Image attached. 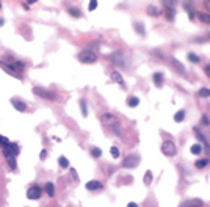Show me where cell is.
I'll list each match as a JSON object with an SVG mask.
<instances>
[{"instance_id": "obj_19", "label": "cell", "mask_w": 210, "mask_h": 207, "mask_svg": "<svg viewBox=\"0 0 210 207\" xmlns=\"http://www.w3.org/2000/svg\"><path fill=\"white\" fill-rule=\"evenodd\" d=\"M143 181H144V185H151V182H152V172L151 171H146Z\"/></svg>"}, {"instance_id": "obj_39", "label": "cell", "mask_w": 210, "mask_h": 207, "mask_svg": "<svg viewBox=\"0 0 210 207\" xmlns=\"http://www.w3.org/2000/svg\"><path fill=\"white\" fill-rule=\"evenodd\" d=\"M202 124H208V118H207V116H202Z\"/></svg>"}, {"instance_id": "obj_16", "label": "cell", "mask_w": 210, "mask_h": 207, "mask_svg": "<svg viewBox=\"0 0 210 207\" xmlns=\"http://www.w3.org/2000/svg\"><path fill=\"white\" fill-rule=\"evenodd\" d=\"M5 149H8L10 152H11V154H14V155L19 154V146H17L16 143H10V144H8V148H5Z\"/></svg>"}, {"instance_id": "obj_20", "label": "cell", "mask_w": 210, "mask_h": 207, "mask_svg": "<svg viewBox=\"0 0 210 207\" xmlns=\"http://www.w3.org/2000/svg\"><path fill=\"white\" fill-rule=\"evenodd\" d=\"M58 163H60L61 168H68V166H69V162H68L66 157H60V158H58Z\"/></svg>"}, {"instance_id": "obj_22", "label": "cell", "mask_w": 210, "mask_h": 207, "mask_svg": "<svg viewBox=\"0 0 210 207\" xmlns=\"http://www.w3.org/2000/svg\"><path fill=\"white\" fill-rule=\"evenodd\" d=\"M127 104H129V107H136L138 104H140V99L138 98H129Z\"/></svg>"}, {"instance_id": "obj_24", "label": "cell", "mask_w": 210, "mask_h": 207, "mask_svg": "<svg viewBox=\"0 0 210 207\" xmlns=\"http://www.w3.org/2000/svg\"><path fill=\"white\" fill-rule=\"evenodd\" d=\"M91 155H93V157H100L102 155V151L99 149V148H91Z\"/></svg>"}, {"instance_id": "obj_30", "label": "cell", "mask_w": 210, "mask_h": 207, "mask_svg": "<svg viewBox=\"0 0 210 207\" xmlns=\"http://www.w3.org/2000/svg\"><path fill=\"white\" fill-rule=\"evenodd\" d=\"M97 8V2H96V0H91V2H89V6H88V10L89 11H94Z\"/></svg>"}, {"instance_id": "obj_34", "label": "cell", "mask_w": 210, "mask_h": 207, "mask_svg": "<svg viewBox=\"0 0 210 207\" xmlns=\"http://www.w3.org/2000/svg\"><path fill=\"white\" fill-rule=\"evenodd\" d=\"M166 17H168V20H172V17H174V13H172V10H170V8L166 10Z\"/></svg>"}, {"instance_id": "obj_33", "label": "cell", "mask_w": 210, "mask_h": 207, "mask_svg": "<svg viewBox=\"0 0 210 207\" xmlns=\"http://www.w3.org/2000/svg\"><path fill=\"white\" fill-rule=\"evenodd\" d=\"M194 135H196V136H198V138H199V140H201L202 143H204V144H206V138H204V136H202V134L199 132V130H196V129H194Z\"/></svg>"}, {"instance_id": "obj_28", "label": "cell", "mask_w": 210, "mask_h": 207, "mask_svg": "<svg viewBox=\"0 0 210 207\" xmlns=\"http://www.w3.org/2000/svg\"><path fill=\"white\" fill-rule=\"evenodd\" d=\"M110 152H111V155H113L115 158H118V157H119V149H118V148H115V146L110 149Z\"/></svg>"}, {"instance_id": "obj_42", "label": "cell", "mask_w": 210, "mask_h": 207, "mask_svg": "<svg viewBox=\"0 0 210 207\" xmlns=\"http://www.w3.org/2000/svg\"><path fill=\"white\" fill-rule=\"evenodd\" d=\"M3 24H5V20H3V19H2V17H0V27H2V25H3Z\"/></svg>"}, {"instance_id": "obj_1", "label": "cell", "mask_w": 210, "mask_h": 207, "mask_svg": "<svg viewBox=\"0 0 210 207\" xmlns=\"http://www.w3.org/2000/svg\"><path fill=\"white\" fill-rule=\"evenodd\" d=\"M100 121H102V124L105 127H111V129H115L116 130V134L119 135V130H118L116 127H118V124H119V121H118L113 115H108V113H105V115H102V118H100Z\"/></svg>"}, {"instance_id": "obj_25", "label": "cell", "mask_w": 210, "mask_h": 207, "mask_svg": "<svg viewBox=\"0 0 210 207\" xmlns=\"http://www.w3.org/2000/svg\"><path fill=\"white\" fill-rule=\"evenodd\" d=\"M188 60H190L191 63H199V60H201V58H199L196 53H188Z\"/></svg>"}, {"instance_id": "obj_40", "label": "cell", "mask_w": 210, "mask_h": 207, "mask_svg": "<svg viewBox=\"0 0 210 207\" xmlns=\"http://www.w3.org/2000/svg\"><path fill=\"white\" fill-rule=\"evenodd\" d=\"M127 207H138V204H135V202H129Z\"/></svg>"}, {"instance_id": "obj_14", "label": "cell", "mask_w": 210, "mask_h": 207, "mask_svg": "<svg viewBox=\"0 0 210 207\" xmlns=\"http://www.w3.org/2000/svg\"><path fill=\"white\" fill-rule=\"evenodd\" d=\"M154 82H155V86L162 88V85H163V75L160 72H155V74H154Z\"/></svg>"}, {"instance_id": "obj_23", "label": "cell", "mask_w": 210, "mask_h": 207, "mask_svg": "<svg viewBox=\"0 0 210 207\" xmlns=\"http://www.w3.org/2000/svg\"><path fill=\"white\" fill-rule=\"evenodd\" d=\"M68 11H69V14H72L74 17H80V16H82V13L77 10V8H72V6H71V8H69Z\"/></svg>"}, {"instance_id": "obj_3", "label": "cell", "mask_w": 210, "mask_h": 207, "mask_svg": "<svg viewBox=\"0 0 210 207\" xmlns=\"http://www.w3.org/2000/svg\"><path fill=\"white\" fill-rule=\"evenodd\" d=\"M33 93L38 94L39 98H43V99H49V100H55V99H57V96H55L52 91L44 89V88H41V86H34L33 88Z\"/></svg>"}, {"instance_id": "obj_26", "label": "cell", "mask_w": 210, "mask_h": 207, "mask_svg": "<svg viewBox=\"0 0 210 207\" xmlns=\"http://www.w3.org/2000/svg\"><path fill=\"white\" fill-rule=\"evenodd\" d=\"M8 144H10L8 138H5V136H2V135H0V146H3V148H8Z\"/></svg>"}, {"instance_id": "obj_37", "label": "cell", "mask_w": 210, "mask_h": 207, "mask_svg": "<svg viewBox=\"0 0 210 207\" xmlns=\"http://www.w3.org/2000/svg\"><path fill=\"white\" fill-rule=\"evenodd\" d=\"M71 174H72V177H74V181H79V176H77V172H75L74 168H71Z\"/></svg>"}, {"instance_id": "obj_2", "label": "cell", "mask_w": 210, "mask_h": 207, "mask_svg": "<svg viewBox=\"0 0 210 207\" xmlns=\"http://www.w3.org/2000/svg\"><path fill=\"white\" fill-rule=\"evenodd\" d=\"M96 60H97V55L91 50H83L79 53V61H82L85 64H93L96 63Z\"/></svg>"}, {"instance_id": "obj_4", "label": "cell", "mask_w": 210, "mask_h": 207, "mask_svg": "<svg viewBox=\"0 0 210 207\" xmlns=\"http://www.w3.org/2000/svg\"><path fill=\"white\" fill-rule=\"evenodd\" d=\"M138 163H140V157L136 154H130V155H127L122 160V166L124 168H134V166H136Z\"/></svg>"}, {"instance_id": "obj_10", "label": "cell", "mask_w": 210, "mask_h": 207, "mask_svg": "<svg viewBox=\"0 0 210 207\" xmlns=\"http://www.w3.org/2000/svg\"><path fill=\"white\" fill-rule=\"evenodd\" d=\"M11 104L14 105V108L16 110H19V112H25V108H27V105H25V102H22V100H19V99H11Z\"/></svg>"}, {"instance_id": "obj_32", "label": "cell", "mask_w": 210, "mask_h": 207, "mask_svg": "<svg viewBox=\"0 0 210 207\" xmlns=\"http://www.w3.org/2000/svg\"><path fill=\"white\" fill-rule=\"evenodd\" d=\"M135 27H136V30H138V33H140V34H144V28H143V24L136 22V24H135Z\"/></svg>"}, {"instance_id": "obj_18", "label": "cell", "mask_w": 210, "mask_h": 207, "mask_svg": "<svg viewBox=\"0 0 210 207\" xmlns=\"http://www.w3.org/2000/svg\"><path fill=\"white\" fill-rule=\"evenodd\" d=\"M171 63H172L174 66H176V69H177V71H179V72H184V71H185V68H184V64H182V63H179V61H177L176 58H171Z\"/></svg>"}, {"instance_id": "obj_29", "label": "cell", "mask_w": 210, "mask_h": 207, "mask_svg": "<svg viewBox=\"0 0 210 207\" xmlns=\"http://www.w3.org/2000/svg\"><path fill=\"white\" fill-rule=\"evenodd\" d=\"M80 107H82V113H83V116H86V115H88V110H86V104H85V100H82V102H80Z\"/></svg>"}, {"instance_id": "obj_12", "label": "cell", "mask_w": 210, "mask_h": 207, "mask_svg": "<svg viewBox=\"0 0 210 207\" xmlns=\"http://www.w3.org/2000/svg\"><path fill=\"white\" fill-rule=\"evenodd\" d=\"M102 188V184L99 182V181H89L88 184H86V190H100Z\"/></svg>"}, {"instance_id": "obj_11", "label": "cell", "mask_w": 210, "mask_h": 207, "mask_svg": "<svg viewBox=\"0 0 210 207\" xmlns=\"http://www.w3.org/2000/svg\"><path fill=\"white\" fill-rule=\"evenodd\" d=\"M111 79H113V80L116 82V83H119L122 88H125V83H124V79H122V75H121L119 72H118V71H113V72H111Z\"/></svg>"}, {"instance_id": "obj_36", "label": "cell", "mask_w": 210, "mask_h": 207, "mask_svg": "<svg viewBox=\"0 0 210 207\" xmlns=\"http://www.w3.org/2000/svg\"><path fill=\"white\" fill-rule=\"evenodd\" d=\"M46 157H47V152L43 149V151H41V154H39V158H41V160H46Z\"/></svg>"}, {"instance_id": "obj_31", "label": "cell", "mask_w": 210, "mask_h": 207, "mask_svg": "<svg viewBox=\"0 0 210 207\" xmlns=\"http://www.w3.org/2000/svg\"><path fill=\"white\" fill-rule=\"evenodd\" d=\"M208 94H210V91H208L207 88H202L201 91H199V96H201V98H207Z\"/></svg>"}, {"instance_id": "obj_7", "label": "cell", "mask_w": 210, "mask_h": 207, "mask_svg": "<svg viewBox=\"0 0 210 207\" xmlns=\"http://www.w3.org/2000/svg\"><path fill=\"white\" fill-rule=\"evenodd\" d=\"M3 155H5V158H6V162H8V165H10V168H11V170H16V155L11 154L10 151L5 149V148H3Z\"/></svg>"}, {"instance_id": "obj_9", "label": "cell", "mask_w": 210, "mask_h": 207, "mask_svg": "<svg viewBox=\"0 0 210 207\" xmlns=\"http://www.w3.org/2000/svg\"><path fill=\"white\" fill-rule=\"evenodd\" d=\"M204 202L201 199H188V201H184L180 207H202Z\"/></svg>"}, {"instance_id": "obj_5", "label": "cell", "mask_w": 210, "mask_h": 207, "mask_svg": "<svg viewBox=\"0 0 210 207\" xmlns=\"http://www.w3.org/2000/svg\"><path fill=\"white\" fill-rule=\"evenodd\" d=\"M176 144H174L172 141H165L163 144H162V152L165 154V155H174L176 154Z\"/></svg>"}, {"instance_id": "obj_41", "label": "cell", "mask_w": 210, "mask_h": 207, "mask_svg": "<svg viewBox=\"0 0 210 207\" xmlns=\"http://www.w3.org/2000/svg\"><path fill=\"white\" fill-rule=\"evenodd\" d=\"M206 74L210 75V66H206Z\"/></svg>"}, {"instance_id": "obj_38", "label": "cell", "mask_w": 210, "mask_h": 207, "mask_svg": "<svg viewBox=\"0 0 210 207\" xmlns=\"http://www.w3.org/2000/svg\"><path fill=\"white\" fill-rule=\"evenodd\" d=\"M201 19H202V22H208V17L206 14H201Z\"/></svg>"}, {"instance_id": "obj_15", "label": "cell", "mask_w": 210, "mask_h": 207, "mask_svg": "<svg viewBox=\"0 0 210 207\" xmlns=\"http://www.w3.org/2000/svg\"><path fill=\"white\" fill-rule=\"evenodd\" d=\"M44 190H46V193H47L49 196H53V195H55V187H53L52 182H47L46 187H44Z\"/></svg>"}, {"instance_id": "obj_6", "label": "cell", "mask_w": 210, "mask_h": 207, "mask_svg": "<svg viewBox=\"0 0 210 207\" xmlns=\"http://www.w3.org/2000/svg\"><path fill=\"white\" fill-rule=\"evenodd\" d=\"M41 195H43V190H41L38 185H33V187L28 188V191H27V198L28 199H39Z\"/></svg>"}, {"instance_id": "obj_13", "label": "cell", "mask_w": 210, "mask_h": 207, "mask_svg": "<svg viewBox=\"0 0 210 207\" xmlns=\"http://www.w3.org/2000/svg\"><path fill=\"white\" fill-rule=\"evenodd\" d=\"M110 60L113 61L115 64H118V66L124 64V58H122V55H121V53H113V55L110 57Z\"/></svg>"}, {"instance_id": "obj_17", "label": "cell", "mask_w": 210, "mask_h": 207, "mask_svg": "<svg viewBox=\"0 0 210 207\" xmlns=\"http://www.w3.org/2000/svg\"><path fill=\"white\" fill-rule=\"evenodd\" d=\"M184 118H185V112H184V110H179V112L174 115V121H176V122H182Z\"/></svg>"}, {"instance_id": "obj_21", "label": "cell", "mask_w": 210, "mask_h": 207, "mask_svg": "<svg viewBox=\"0 0 210 207\" xmlns=\"http://www.w3.org/2000/svg\"><path fill=\"white\" fill-rule=\"evenodd\" d=\"M201 144H193V146L190 148V151H191V154H194V155H198L199 152H201Z\"/></svg>"}, {"instance_id": "obj_35", "label": "cell", "mask_w": 210, "mask_h": 207, "mask_svg": "<svg viewBox=\"0 0 210 207\" xmlns=\"http://www.w3.org/2000/svg\"><path fill=\"white\" fill-rule=\"evenodd\" d=\"M149 14H152V16H158V11L155 10V8H154V6H149Z\"/></svg>"}, {"instance_id": "obj_8", "label": "cell", "mask_w": 210, "mask_h": 207, "mask_svg": "<svg viewBox=\"0 0 210 207\" xmlns=\"http://www.w3.org/2000/svg\"><path fill=\"white\" fill-rule=\"evenodd\" d=\"M0 66L3 68V71H5V72H8L10 75H13V77H16V79H20V77H22V75H20V74H17V72H16V71H14V69H13V68H11L10 64L3 63L2 60H0Z\"/></svg>"}, {"instance_id": "obj_43", "label": "cell", "mask_w": 210, "mask_h": 207, "mask_svg": "<svg viewBox=\"0 0 210 207\" xmlns=\"http://www.w3.org/2000/svg\"><path fill=\"white\" fill-rule=\"evenodd\" d=\"M0 8H2V2H0Z\"/></svg>"}, {"instance_id": "obj_27", "label": "cell", "mask_w": 210, "mask_h": 207, "mask_svg": "<svg viewBox=\"0 0 210 207\" xmlns=\"http://www.w3.org/2000/svg\"><path fill=\"white\" fill-rule=\"evenodd\" d=\"M207 163H208L207 158H202V160H198V162H196V166H198V168H204Z\"/></svg>"}]
</instances>
